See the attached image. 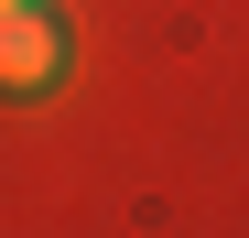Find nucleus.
Returning <instances> with one entry per match:
<instances>
[{
	"label": "nucleus",
	"mask_w": 249,
	"mask_h": 238,
	"mask_svg": "<svg viewBox=\"0 0 249 238\" xmlns=\"http://www.w3.org/2000/svg\"><path fill=\"white\" fill-rule=\"evenodd\" d=\"M54 76H65V22L44 11V0H0V87L44 98Z\"/></svg>",
	"instance_id": "nucleus-1"
}]
</instances>
